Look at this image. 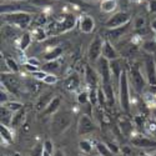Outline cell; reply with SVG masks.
<instances>
[{
	"mask_svg": "<svg viewBox=\"0 0 156 156\" xmlns=\"http://www.w3.org/2000/svg\"><path fill=\"white\" fill-rule=\"evenodd\" d=\"M119 86V102L120 108L124 112L130 111V102H131V98H130V80H129V73L126 69L122 70L120 79L118 83Z\"/></svg>",
	"mask_w": 156,
	"mask_h": 156,
	"instance_id": "cell-1",
	"label": "cell"
},
{
	"mask_svg": "<svg viewBox=\"0 0 156 156\" xmlns=\"http://www.w3.org/2000/svg\"><path fill=\"white\" fill-rule=\"evenodd\" d=\"M33 18L30 12H11V14H4L3 21L6 25L19 27L20 29L28 28V25L31 23Z\"/></svg>",
	"mask_w": 156,
	"mask_h": 156,
	"instance_id": "cell-2",
	"label": "cell"
},
{
	"mask_svg": "<svg viewBox=\"0 0 156 156\" xmlns=\"http://www.w3.org/2000/svg\"><path fill=\"white\" fill-rule=\"evenodd\" d=\"M129 80H130V83H131L134 90H135L136 93H139V94H141L142 91H144L145 87H146V84H147L146 77H145L144 74L141 73L140 66H139L137 64L133 65V66L130 68V71H129Z\"/></svg>",
	"mask_w": 156,
	"mask_h": 156,
	"instance_id": "cell-3",
	"label": "cell"
},
{
	"mask_svg": "<svg viewBox=\"0 0 156 156\" xmlns=\"http://www.w3.org/2000/svg\"><path fill=\"white\" fill-rule=\"evenodd\" d=\"M71 121H73V116L69 112H58L54 115L51 130L55 134H61L66 129H69V126L71 125Z\"/></svg>",
	"mask_w": 156,
	"mask_h": 156,
	"instance_id": "cell-4",
	"label": "cell"
},
{
	"mask_svg": "<svg viewBox=\"0 0 156 156\" xmlns=\"http://www.w3.org/2000/svg\"><path fill=\"white\" fill-rule=\"evenodd\" d=\"M131 21V16H130L129 12L126 11H118L112 14L104 24V27L106 29H115V28H120L124 27L126 24H130Z\"/></svg>",
	"mask_w": 156,
	"mask_h": 156,
	"instance_id": "cell-5",
	"label": "cell"
},
{
	"mask_svg": "<svg viewBox=\"0 0 156 156\" xmlns=\"http://www.w3.org/2000/svg\"><path fill=\"white\" fill-rule=\"evenodd\" d=\"M96 71L100 76V79L104 84H110L112 80V75H111V69H110V61L101 56L96 62Z\"/></svg>",
	"mask_w": 156,
	"mask_h": 156,
	"instance_id": "cell-6",
	"label": "cell"
},
{
	"mask_svg": "<svg viewBox=\"0 0 156 156\" xmlns=\"http://www.w3.org/2000/svg\"><path fill=\"white\" fill-rule=\"evenodd\" d=\"M102 45H104V39L100 36H95L87 49V58L91 62H96L102 56Z\"/></svg>",
	"mask_w": 156,
	"mask_h": 156,
	"instance_id": "cell-7",
	"label": "cell"
},
{
	"mask_svg": "<svg viewBox=\"0 0 156 156\" xmlns=\"http://www.w3.org/2000/svg\"><path fill=\"white\" fill-rule=\"evenodd\" d=\"M145 77L149 85L156 86V61L152 55H146L145 58Z\"/></svg>",
	"mask_w": 156,
	"mask_h": 156,
	"instance_id": "cell-8",
	"label": "cell"
},
{
	"mask_svg": "<svg viewBox=\"0 0 156 156\" xmlns=\"http://www.w3.org/2000/svg\"><path fill=\"white\" fill-rule=\"evenodd\" d=\"M130 144L137 149H156V140L145 135H135L130 140Z\"/></svg>",
	"mask_w": 156,
	"mask_h": 156,
	"instance_id": "cell-9",
	"label": "cell"
},
{
	"mask_svg": "<svg viewBox=\"0 0 156 156\" xmlns=\"http://www.w3.org/2000/svg\"><path fill=\"white\" fill-rule=\"evenodd\" d=\"M93 131H95V122L91 120L89 115L83 114L79 118V121H77V134L87 135L91 134Z\"/></svg>",
	"mask_w": 156,
	"mask_h": 156,
	"instance_id": "cell-10",
	"label": "cell"
},
{
	"mask_svg": "<svg viewBox=\"0 0 156 156\" xmlns=\"http://www.w3.org/2000/svg\"><path fill=\"white\" fill-rule=\"evenodd\" d=\"M2 86H3L5 90H9L10 93L16 94L18 90H19V87H20V83H19V80L16 79L15 74H11V75L2 74Z\"/></svg>",
	"mask_w": 156,
	"mask_h": 156,
	"instance_id": "cell-11",
	"label": "cell"
},
{
	"mask_svg": "<svg viewBox=\"0 0 156 156\" xmlns=\"http://www.w3.org/2000/svg\"><path fill=\"white\" fill-rule=\"evenodd\" d=\"M99 79L100 76L98 74V71L91 68L90 65L85 66V81L89 85L90 89H99Z\"/></svg>",
	"mask_w": 156,
	"mask_h": 156,
	"instance_id": "cell-12",
	"label": "cell"
},
{
	"mask_svg": "<svg viewBox=\"0 0 156 156\" xmlns=\"http://www.w3.org/2000/svg\"><path fill=\"white\" fill-rule=\"evenodd\" d=\"M2 14H11V12H37L39 10L34 6L28 5H2Z\"/></svg>",
	"mask_w": 156,
	"mask_h": 156,
	"instance_id": "cell-13",
	"label": "cell"
},
{
	"mask_svg": "<svg viewBox=\"0 0 156 156\" xmlns=\"http://www.w3.org/2000/svg\"><path fill=\"white\" fill-rule=\"evenodd\" d=\"M130 29V24H126L124 27L120 28H115V29H106V37L109 41L115 43V41H119L120 39L129 31Z\"/></svg>",
	"mask_w": 156,
	"mask_h": 156,
	"instance_id": "cell-14",
	"label": "cell"
},
{
	"mask_svg": "<svg viewBox=\"0 0 156 156\" xmlns=\"http://www.w3.org/2000/svg\"><path fill=\"white\" fill-rule=\"evenodd\" d=\"M102 56L108 59L109 61H114L120 59V55L118 53V50L115 49L114 44L109 41L108 39H104V45H102Z\"/></svg>",
	"mask_w": 156,
	"mask_h": 156,
	"instance_id": "cell-15",
	"label": "cell"
},
{
	"mask_svg": "<svg viewBox=\"0 0 156 156\" xmlns=\"http://www.w3.org/2000/svg\"><path fill=\"white\" fill-rule=\"evenodd\" d=\"M75 25H76V16L74 14H68V15H65L64 19L58 23V28H59V34L61 33H66L71 29L75 28Z\"/></svg>",
	"mask_w": 156,
	"mask_h": 156,
	"instance_id": "cell-16",
	"label": "cell"
},
{
	"mask_svg": "<svg viewBox=\"0 0 156 156\" xmlns=\"http://www.w3.org/2000/svg\"><path fill=\"white\" fill-rule=\"evenodd\" d=\"M79 28L84 34H91L95 29V20L90 15H83L79 20Z\"/></svg>",
	"mask_w": 156,
	"mask_h": 156,
	"instance_id": "cell-17",
	"label": "cell"
},
{
	"mask_svg": "<svg viewBox=\"0 0 156 156\" xmlns=\"http://www.w3.org/2000/svg\"><path fill=\"white\" fill-rule=\"evenodd\" d=\"M60 105H61V98H59V96H54L53 100L49 102V105L45 108V110H44V115H55L56 111L59 110Z\"/></svg>",
	"mask_w": 156,
	"mask_h": 156,
	"instance_id": "cell-18",
	"label": "cell"
},
{
	"mask_svg": "<svg viewBox=\"0 0 156 156\" xmlns=\"http://www.w3.org/2000/svg\"><path fill=\"white\" fill-rule=\"evenodd\" d=\"M61 55H62V48L55 46L53 49H50L49 51H46L43 58L45 61H54V60H59Z\"/></svg>",
	"mask_w": 156,
	"mask_h": 156,
	"instance_id": "cell-19",
	"label": "cell"
},
{
	"mask_svg": "<svg viewBox=\"0 0 156 156\" xmlns=\"http://www.w3.org/2000/svg\"><path fill=\"white\" fill-rule=\"evenodd\" d=\"M64 84H65V87H66L68 90L74 91V90H76L77 87L80 86V77H79L77 74H73L69 77H66V80H65Z\"/></svg>",
	"mask_w": 156,
	"mask_h": 156,
	"instance_id": "cell-20",
	"label": "cell"
},
{
	"mask_svg": "<svg viewBox=\"0 0 156 156\" xmlns=\"http://www.w3.org/2000/svg\"><path fill=\"white\" fill-rule=\"evenodd\" d=\"M53 93L51 91H48V93H44L40 98H39V100H37V104H36V109L37 110H45V108L49 105V102L53 100Z\"/></svg>",
	"mask_w": 156,
	"mask_h": 156,
	"instance_id": "cell-21",
	"label": "cell"
},
{
	"mask_svg": "<svg viewBox=\"0 0 156 156\" xmlns=\"http://www.w3.org/2000/svg\"><path fill=\"white\" fill-rule=\"evenodd\" d=\"M33 41V36H31V33L30 31H24L21 35H20V41H19V48L20 50L25 51L31 44Z\"/></svg>",
	"mask_w": 156,
	"mask_h": 156,
	"instance_id": "cell-22",
	"label": "cell"
},
{
	"mask_svg": "<svg viewBox=\"0 0 156 156\" xmlns=\"http://www.w3.org/2000/svg\"><path fill=\"white\" fill-rule=\"evenodd\" d=\"M121 65V60L118 59V60H114V61H110V69H111V75L112 77H115L116 80H118L119 83V79H120V75L122 73V66H120Z\"/></svg>",
	"mask_w": 156,
	"mask_h": 156,
	"instance_id": "cell-23",
	"label": "cell"
},
{
	"mask_svg": "<svg viewBox=\"0 0 156 156\" xmlns=\"http://www.w3.org/2000/svg\"><path fill=\"white\" fill-rule=\"evenodd\" d=\"M41 70H44L48 74H55L60 70V61L59 60H54V61H46L45 64H43Z\"/></svg>",
	"mask_w": 156,
	"mask_h": 156,
	"instance_id": "cell-24",
	"label": "cell"
},
{
	"mask_svg": "<svg viewBox=\"0 0 156 156\" xmlns=\"http://www.w3.org/2000/svg\"><path fill=\"white\" fill-rule=\"evenodd\" d=\"M12 116H14V112H11L6 106L2 105V125L10 126L11 125V120H12Z\"/></svg>",
	"mask_w": 156,
	"mask_h": 156,
	"instance_id": "cell-25",
	"label": "cell"
},
{
	"mask_svg": "<svg viewBox=\"0 0 156 156\" xmlns=\"http://www.w3.org/2000/svg\"><path fill=\"white\" fill-rule=\"evenodd\" d=\"M116 6H118L116 0H102L100 4V9L104 12H112L116 9Z\"/></svg>",
	"mask_w": 156,
	"mask_h": 156,
	"instance_id": "cell-26",
	"label": "cell"
},
{
	"mask_svg": "<svg viewBox=\"0 0 156 156\" xmlns=\"http://www.w3.org/2000/svg\"><path fill=\"white\" fill-rule=\"evenodd\" d=\"M0 135H2V140L5 141L6 144H11V142H14V136H12L10 129L5 125H2L0 127Z\"/></svg>",
	"mask_w": 156,
	"mask_h": 156,
	"instance_id": "cell-27",
	"label": "cell"
},
{
	"mask_svg": "<svg viewBox=\"0 0 156 156\" xmlns=\"http://www.w3.org/2000/svg\"><path fill=\"white\" fill-rule=\"evenodd\" d=\"M24 116H25V111H24V109H21V110L18 111V112H14V116H12V120H11V125H10V126H12V127H18V126L23 125Z\"/></svg>",
	"mask_w": 156,
	"mask_h": 156,
	"instance_id": "cell-28",
	"label": "cell"
},
{
	"mask_svg": "<svg viewBox=\"0 0 156 156\" xmlns=\"http://www.w3.org/2000/svg\"><path fill=\"white\" fill-rule=\"evenodd\" d=\"M44 151H43V156H54L55 154V147H54V142L51 140H45L44 141Z\"/></svg>",
	"mask_w": 156,
	"mask_h": 156,
	"instance_id": "cell-29",
	"label": "cell"
},
{
	"mask_svg": "<svg viewBox=\"0 0 156 156\" xmlns=\"http://www.w3.org/2000/svg\"><path fill=\"white\" fill-rule=\"evenodd\" d=\"M95 149H96V151L99 152L100 156H116V155H114L110 151V149L108 147V145L104 144V142H98V144L95 145Z\"/></svg>",
	"mask_w": 156,
	"mask_h": 156,
	"instance_id": "cell-30",
	"label": "cell"
},
{
	"mask_svg": "<svg viewBox=\"0 0 156 156\" xmlns=\"http://www.w3.org/2000/svg\"><path fill=\"white\" fill-rule=\"evenodd\" d=\"M102 89H104V93H105V95H106L108 104H109V105H112V104H114V90H112L111 83L110 84H104Z\"/></svg>",
	"mask_w": 156,
	"mask_h": 156,
	"instance_id": "cell-31",
	"label": "cell"
},
{
	"mask_svg": "<svg viewBox=\"0 0 156 156\" xmlns=\"http://www.w3.org/2000/svg\"><path fill=\"white\" fill-rule=\"evenodd\" d=\"M142 49L146 51L147 55H156V40H149L142 44Z\"/></svg>",
	"mask_w": 156,
	"mask_h": 156,
	"instance_id": "cell-32",
	"label": "cell"
},
{
	"mask_svg": "<svg viewBox=\"0 0 156 156\" xmlns=\"http://www.w3.org/2000/svg\"><path fill=\"white\" fill-rule=\"evenodd\" d=\"M5 66H8V70L12 74L19 73V65L12 58H5Z\"/></svg>",
	"mask_w": 156,
	"mask_h": 156,
	"instance_id": "cell-33",
	"label": "cell"
},
{
	"mask_svg": "<svg viewBox=\"0 0 156 156\" xmlns=\"http://www.w3.org/2000/svg\"><path fill=\"white\" fill-rule=\"evenodd\" d=\"M79 149H80V151L83 154H90V152L93 151L94 146H93V144L89 140H81L79 142Z\"/></svg>",
	"mask_w": 156,
	"mask_h": 156,
	"instance_id": "cell-34",
	"label": "cell"
},
{
	"mask_svg": "<svg viewBox=\"0 0 156 156\" xmlns=\"http://www.w3.org/2000/svg\"><path fill=\"white\" fill-rule=\"evenodd\" d=\"M4 106H6L11 112H18V111H20L21 109H24V105L21 102H19V101H9V102H6Z\"/></svg>",
	"mask_w": 156,
	"mask_h": 156,
	"instance_id": "cell-35",
	"label": "cell"
},
{
	"mask_svg": "<svg viewBox=\"0 0 156 156\" xmlns=\"http://www.w3.org/2000/svg\"><path fill=\"white\" fill-rule=\"evenodd\" d=\"M146 129H147L149 134L152 136V139L156 140V119H150L146 122Z\"/></svg>",
	"mask_w": 156,
	"mask_h": 156,
	"instance_id": "cell-36",
	"label": "cell"
},
{
	"mask_svg": "<svg viewBox=\"0 0 156 156\" xmlns=\"http://www.w3.org/2000/svg\"><path fill=\"white\" fill-rule=\"evenodd\" d=\"M98 101H99L100 106H105L108 104V99H106L105 93H104L102 86H99V89H98Z\"/></svg>",
	"mask_w": 156,
	"mask_h": 156,
	"instance_id": "cell-37",
	"label": "cell"
},
{
	"mask_svg": "<svg viewBox=\"0 0 156 156\" xmlns=\"http://www.w3.org/2000/svg\"><path fill=\"white\" fill-rule=\"evenodd\" d=\"M34 34H35V39L37 41H43V40H45V39L49 36L46 30H45V28H36Z\"/></svg>",
	"mask_w": 156,
	"mask_h": 156,
	"instance_id": "cell-38",
	"label": "cell"
},
{
	"mask_svg": "<svg viewBox=\"0 0 156 156\" xmlns=\"http://www.w3.org/2000/svg\"><path fill=\"white\" fill-rule=\"evenodd\" d=\"M89 102L91 106H96L99 101H98V89H90L89 91Z\"/></svg>",
	"mask_w": 156,
	"mask_h": 156,
	"instance_id": "cell-39",
	"label": "cell"
},
{
	"mask_svg": "<svg viewBox=\"0 0 156 156\" xmlns=\"http://www.w3.org/2000/svg\"><path fill=\"white\" fill-rule=\"evenodd\" d=\"M77 102L80 104V105H87L89 104V93L87 91H81L77 94V98H76Z\"/></svg>",
	"mask_w": 156,
	"mask_h": 156,
	"instance_id": "cell-40",
	"label": "cell"
},
{
	"mask_svg": "<svg viewBox=\"0 0 156 156\" xmlns=\"http://www.w3.org/2000/svg\"><path fill=\"white\" fill-rule=\"evenodd\" d=\"M121 131L125 134V135H129L130 133L133 131V126H131V122L130 121H127V120H122V122H121Z\"/></svg>",
	"mask_w": 156,
	"mask_h": 156,
	"instance_id": "cell-41",
	"label": "cell"
},
{
	"mask_svg": "<svg viewBox=\"0 0 156 156\" xmlns=\"http://www.w3.org/2000/svg\"><path fill=\"white\" fill-rule=\"evenodd\" d=\"M58 76L55 75V74H48L46 75V77L43 80V83L44 84H46V85H54V84H56L58 83Z\"/></svg>",
	"mask_w": 156,
	"mask_h": 156,
	"instance_id": "cell-42",
	"label": "cell"
},
{
	"mask_svg": "<svg viewBox=\"0 0 156 156\" xmlns=\"http://www.w3.org/2000/svg\"><path fill=\"white\" fill-rule=\"evenodd\" d=\"M46 75H48V73H45V71H44V70H41V69L31 74V76L34 77V79H36V80H40V81H43V80L45 79Z\"/></svg>",
	"mask_w": 156,
	"mask_h": 156,
	"instance_id": "cell-43",
	"label": "cell"
},
{
	"mask_svg": "<svg viewBox=\"0 0 156 156\" xmlns=\"http://www.w3.org/2000/svg\"><path fill=\"white\" fill-rule=\"evenodd\" d=\"M34 24L36 25L37 28H43L44 25L46 24V16L43 14V15H39L37 18H36V20H34Z\"/></svg>",
	"mask_w": 156,
	"mask_h": 156,
	"instance_id": "cell-44",
	"label": "cell"
},
{
	"mask_svg": "<svg viewBox=\"0 0 156 156\" xmlns=\"http://www.w3.org/2000/svg\"><path fill=\"white\" fill-rule=\"evenodd\" d=\"M44 146L43 145H35L31 150V156H43Z\"/></svg>",
	"mask_w": 156,
	"mask_h": 156,
	"instance_id": "cell-45",
	"label": "cell"
},
{
	"mask_svg": "<svg viewBox=\"0 0 156 156\" xmlns=\"http://www.w3.org/2000/svg\"><path fill=\"white\" fill-rule=\"evenodd\" d=\"M9 96H8V93L6 90L2 86V91H0V102H2V105H5L6 102H9Z\"/></svg>",
	"mask_w": 156,
	"mask_h": 156,
	"instance_id": "cell-46",
	"label": "cell"
},
{
	"mask_svg": "<svg viewBox=\"0 0 156 156\" xmlns=\"http://www.w3.org/2000/svg\"><path fill=\"white\" fill-rule=\"evenodd\" d=\"M134 27H135V29H144L145 28V19L142 18V16H140V18H137L136 20H135V24H134Z\"/></svg>",
	"mask_w": 156,
	"mask_h": 156,
	"instance_id": "cell-47",
	"label": "cell"
},
{
	"mask_svg": "<svg viewBox=\"0 0 156 156\" xmlns=\"http://www.w3.org/2000/svg\"><path fill=\"white\" fill-rule=\"evenodd\" d=\"M31 3L35 6H46L53 3V0H31Z\"/></svg>",
	"mask_w": 156,
	"mask_h": 156,
	"instance_id": "cell-48",
	"label": "cell"
},
{
	"mask_svg": "<svg viewBox=\"0 0 156 156\" xmlns=\"http://www.w3.org/2000/svg\"><path fill=\"white\" fill-rule=\"evenodd\" d=\"M108 147L110 149V151L114 154V155H119L120 152H121V150H120V147L116 145V144H112V142H108Z\"/></svg>",
	"mask_w": 156,
	"mask_h": 156,
	"instance_id": "cell-49",
	"label": "cell"
},
{
	"mask_svg": "<svg viewBox=\"0 0 156 156\" xmlns=\"http://www.w3.org/2000/svg\"><path fill=\"white\" fill-rule=\"evenodd\" d=\"M27 62L30 64V65H33V66H36V68H39V69H41V68H40L41 62H40V60L36 59V58H29V59L27 60Z\"/></svg>",
	"mask_w": 156,
	"mask_h": 156,
	"instance_id": "cell-50",
	"label": "cell"
},
{
	"mask_svg": "<svg viewBox=\"0 0 156 156\" xmlns=\"http://www.w3.org/2000/svg\"><path fill=\"white\" fill-rule=\"evenodd\" d=\"M149 11L152 14H156V0H150L149 2Z\"/></svg>",
	"mask_w": 156,
	"mask_h": 156,
	"instance_id": "cell-51",
	"label": "cell"
},
{
	"mask_svg": "<svg viewBox=\"0 0 156 156\" xmlns=\"http://www.w3.org/2000/svg\"><path fill=\"white\" fill-rule=\"evenodd\" d=\"M24 66H25V69H27L28 71H30L31 74H33V73H35V71H37V70H40L39 68H36V66H33V65H30V64H28V62H25V65H24Z\"/></svg>",
	"mask_w": 156,
	"mask_h": 156,
	"instance_id": "cell-52",
	"label": "cell"
},
{
	"mask_svg": "<svg viewBox=\"0 0 156 156\" xmlns=\"http://www.w3.org/2000/svg\"><path fill=\"white\" fill-rule=\"evenodd\" d=\"M141 118L142 116H135V124L139 126V127H144V122H141Z\"/></svg>",
	"mask_w": 156,
	"mask_h": 156,
	"instance_id": "cell-53",
	"label": "cell"
},
{
	"mask_svg": "<svg viewBox=\"0 0 156 156\" xmlns=\"http://www.w3.org/2000/svg\"><path fill=\"white\" fill-rule=\"evenodd\" d=\"M54 156H65V152L62 151V150H55V154H54Z\"/></svg>",
	"mask_w": 156,
	"mask_h": 156,
	"instance_id": "cell-54",
	"label": "cell"
},
{
	"mask_svg": "<svg viewBox=\"0 0 156 156\" xmlns=\"http://www.w3.org/2000/svg\"><path fill=\"white\" fill-rule=\"evenodd\" d=\"M151 29L156 33V19H154V20L151 21Z\"/></svg>",
	"mask_w": 156,
	"mask_h": 156,
	"instance_id": "cell-55",
	"label": "cell"
},
{
	"mask_svg": "<svg viewBox=\"0 0 156 156\" xmlns=\"http://www.w3.org/2000/svg\"><path fill=\"white\" fill-rule=\"evenodd\" d=\"M154 115H155V119H156V106L154 108Z\"/></svg>",
	"mask_w": 156,
	"mask_h": 156,
	"instance_id": "cell-56",
	"label": "cell"
},
{
	"mask_svg": "<svg viewBox=\"0 0 156 156\" xmlns=\"http://www.w3.org/2000/svg\"><path fill=\"white\" fill-rule=\"evenodd\" d=\"M155 61H156V56H155Z\"/></svg>",
	"mask_w": 156,
	"mask_h": 156,
	"instance_id": "cell-57",
	"label": "cell"
},
{
	"mask_svg": "<svg viewBox=\"0 0 156 156\" xmlns=\"http://www.w3.org/2000/svg\"><path fill=\"white\" fill-rule=\"evenodd\" d=\"M133 2H135V0H133Z\"/></svg>",
	"mask_w": 156,
	"mask_h": 156,
	"instance_id": "cell-58",
	"label": "cell"
}]
</instances>
